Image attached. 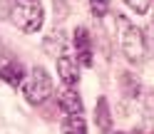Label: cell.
Listing matches in <instances>:
<instances>
[{
	"label": "cell",
	"instance_id": "9c48e42d",
	"mask_svg": "<svg viewBox=\"0 0 154 134\" xmlns=\"http://www.w3.org/2000/svg\"><path fill=\"white\" fill-rule=\"evenodd\" d=\"M45 50L50 52L52 57L65 55V52H67V35H65L62 30L50 32V35H47V40H45Z\"/></svg>",
	"mask_w": 154,
	"mask_h": 134
},
{
	"label": "cell",
	"instance_id": "7a4b0ae2",
	"mask_svg": "<svg viewBox=\"0 0 154 134\" xmlns=\"http://www.w3.org/2000/svg\"><path fill=\"white\" fill-rule=\"evenodd\" d=\"M10 20L20 27L23 32H37L45 23V10L40 0H15Z\"/></svg>",
	"mask_w": 154,
	"mask_h": 134
},
{
	"label": "cell",
	"instance_id": "5b68a950",
	"mask_svg": "<svg viewBox=\"0 0 154 134\" xmlns=\"http://www.w3.org/2000/svg\"><path fill=\"white\" fill-rule=\"evenodd\" d=\"M72 45H75V52H77V65L82 67H92L94 62V55H92V37L85 27H77L72 32Z\"/></svg>",
	"mask_w": 154,
	"mask_h": 134
},
{
	"label": "cell",
	"instance_id": "ba28073f",
	"mask_svg": "<svg viewBox=\"0 0 154 134\" xmlns=\"http://www.w3.org/2000/svg\"><path fill=\"white\" fill-rule=\"evenodd\" d=\"M94 124L102 134L112 132V112H109V102L107 97H97V104H94Z\"/></svg>",
	"mask_w": 154,
	"mask_h": 134
},
{
	"label": "cell",
	"instance_id": "6da1fadb",
	"mask_svg": "<svg viewBox=\"0 0 154 134\" xmlns=\"http://www.w3.org/2000/svg\"><path fill=\"white\" fill-rule=\"evenodd\" d=\"M117 32H119V47L124 57L132 65L147 62V40H144V32L139 27L132 25L124 15H117Z\"/></svg>",
	"mask_w": 154,
	"mask_h": 134
},
{
	"label": "cell",
	"instance_id": "3957f363",
	"mask_svg": "<svg viewBox=\"0 0 154 134\" xmlns=\"http://www.w3.org/2000/svg\"><path fill=\"white\" fill-rule=\"evenodd\" d=\"M23 94L30 104H42L52 94V80L45 67H32L30 75L23 80Z\"/></svg>",
	"mask_w": 154,
	"mask_h": 134
},
{
	"label": "cell",
	"instance_id": "7c38bea8",
	"mask_svg": "<svg viewBox=\"0 0 154 134\" xmlns=\"http://www.w3.org/2000/svg\"><path fill=\"white\" fill-rule=\"evenodd\" d=\"M87 5H90L92 15L97 17V20H102V17L109 13V0H87Z\"/></svg>",
	"mask_w": 154,
	"mask_h": 134
},
{
	"label": "cell",
	"instance_id": "5bb4252c",
	"mask_svg": "<svg viewBox=\"0 0 154 134\" xmlns=\"http://www.w3.org/2000/svg\"><path fill=\"white\" fill-rule=\"evenodd\" d=\"M13 3H15V0H0V20H8V17H10Z\"/></svg>",
	"mask_w": 154,
	"mask_h": 134
},
{
	"label": "cell",
	"instance_id": "52a82bcc",
	"mask_svg": "<svg viewBox=\"0 0 154 134\" xmlns=\"http://www.w3.org/2000/svg\"><path fill=\"white\" fill-rule=\"evenodd\" d=\"M57 107L62 109V114H82L85 107H82V99L72 87H65L60 94H57Z\"/></svg>",
	"mask_w": 154,
	"mask_h": 134
},
{
	"label": "cell",
	"instance_id": "277c9868",
	"mask_svg": "<svg viewBox=\"0 0 154 134\" xmlns=\"http://www.w3.org/2000/svg\"><path fill=\"white\" fill-rule=\"evenodd\" d=\"M0 80L8 82L10 87H17V84H23V80H25V67H23V62L17 60L15 55H10V52H3V55H0Z\"/></svg>",
	"mask_w": 154,
	"mask_h": 134
},
{
	"label": "cell",
	"instance_id": "30bf717a",
	"mask_svg": "<svg viewBox=\"0 0 154 134\" xmlns=\"http://www.w3.org/2000/svg\"><path fill=\"white\" fill-rule=\"evenodd\" d=\"M62 134H87L82 114H65L62 117Z\"/></svg>",
	"mask_w": 154,
	"mask_h": 134
},
{
	"label": "cell",
	"instance_id": "9a60e30c",
	"mask_svg": "<svg viewBox=\"0 0 154 134\" xmlns=\"http://www.w3.org/2000/svg\"><path fill=\"white\" fill-rule=\"evenodd\" d=\"M117 134H129V132H117Z\"/></svg>",
	"mask_w": 154,
	"mask_h": 134
},
{
	"label": "cell",
	"instance_id": "8fae6325",
	"mask_svg": "<svg viewBox=\"0 0 154 134\" xmlns=\"http://www.w3.org/2000/svg\"><path fill=\"white\" fill-rule=\"evenodd\" d=\"M122 90H124V97H127V99H137V94H139L137 77L129 75V72H122Z\"/></svg>",
	"mask_w": 154,
	"mask_h": 134
},
{
	"label": "cell",
	"instance_id": "8992f818",
	"mask_svg": "<svg viewBox=\"0 0 154 134\" xmlns=\"http://www.w3.org/2000/svg\"><path fill=\"white\" fill-rule=\"evenodd\" d=\"M55 62H57V75L65 82V87H75L80 82V65H77V60L70 52H65L60 57H55Z\"/></svg>",
	"mask_w": 154,
	"mask_h": 134
},
{
	"label": "cell",
	"instance_id": "4fadbf2b",
	"mask_svg": "<svg viewBox=\"0 0 154 134\" xmlns=\"http://www.w3.org/2000/svg\"><path fill=\"white\" fill-rule=\"evenodd\" d=\"M124 5H127L129 10H134L137 15H144V13H149L152 0H124Z\"/></svg>",
	"mask_w": 154,
	"mask_h": 134
}]
</instances>
